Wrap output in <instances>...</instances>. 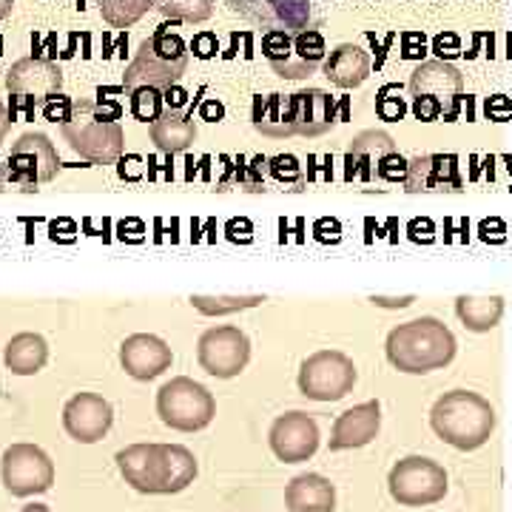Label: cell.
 <instances>
[{
    "label": "cell",
    "instance_id": "1",
    "mask_svg": "<svg viewBox=\"0 0 512 512\" xmlns=\"http://www.w3.org/2000/svg\"><path fill=\"white\" fill-rule=\"evenodd\" d=\"M114 461L131 490L143 495L183 493L200 473L197 458L183 444H128Z\"/></svg>",
    "mask_w": 512,
    "mask_h": 512
},
{
    "label": "cell",
    "instance_id": "2",
    "mask_svg": "<svg viewBox=\"0 0 512 512\" xmlns=\"http://www.w3.org/2000/svg\"><path fill=\"white\" fill-rule=\"evenodd\" d=\"M456 350L458 342L453 330L436 316H421L413 322H404L390 330L384 342L387 362L399 373H410V376H424V373L447 367L456 359Z\"/></svg>",
    "mask_w": 512,
    "mask_h": 512
},
{
    "label": "cell",
    "instance_id": "3",
    "mask_svg": "<svg viewBox=\"0 0 512 512\" xmlns=\"http://www.w3.org/2000/svg\"><path fill=\"white\" fill-rule=\"evenodd\" d=\"M60 128H63L69 148L89 163H117L123 154V146H126L117 103L80 97L72 103V111L60 123Z\"/></svg>",
    "mask_w": 512,
    "mask_h": 512
},
{
    "label": "cell",
    "instance_id": "4",
    "mask_svg": "<svg viewBox=\"0 0 512 512\" xmlns=\"http://www.w3.org/2000/svg\"><path fill=\"white\" fill-rule=\"evenodd\" d=\"M430 427L444 444L470 453L484 447L495 433V410L473 390H450L433 404Z\"/></svg>",
    "mask_w": 512,
    "mask_h": 512
},
{
    "label": "cell",
    "instance_id": "5",
    "mask_svg": "<svg viewBox=\"0 0 512 512\" xmlns=\"http://www.w3.org/2000/svg\"><path fill=\"white\" fill-rule=\"evenodd\" d=\"M188 72V46L180 35L171 32V26H160L154 35L140 43L134 60L126 66L123 86L134 89H171Z\"/></svg>",
    "mask_w": 512,
    "mask_h": 512
},
{
    "label": "cell",
    "instance_id": "6",
    "mask_svg": "<svg viewBox=\"0 0 512 512\" xmlns=\"http://www.w3.org/2000/svg\"><path fill=\"white\" fill-rule=\"evenodd\" d=\"M410 97H413V114L421 123L447 120L453 123L464 106V74L458 72L447 60H421L410 74Z\"/></svg>",
    "mask_w": 512,
    "mask_h": 512
},
{
    "label": "cell",
    "instance_id": "7",
    "mask_svg": "<svg viewBox=\"0 0 512 512\" xmlns=\"http://www.w3.org/2000/svg\"><path fill=\"white\" fill-rule=\"evenodd\" d=\"M60 171V157H57L55 143L40 134L29 131L18 137L9 157L0 160V191H37V185L52 183Z\"/></svg>",
    "mask_w": 512,
    "mask_h": 512
},
{
    "label": "cell",
    "instance_id": "8",
    "mask_svg": "<svg viewBox=\"0 0 512 512\" xmlns=\"http://www.w3.org/2000/svg\"><path fill=\"white\" fill-rule=\"evenodd\" d=\"M157 416L177 433H200L217 416V399L205 384L188 376L165 382L157 393Z\"/></svg>",
    "mask_w": 512,
    "mask_h": 512
},
{
    "label": "cell",
    "instance_id": "9",
    "mask_svg": "<svg viewBox=\"0 0 512 512\" xmlns=\"http://www.w3.org/2000/svg\"><path fill=\"white\" fill-rule=\"evenodd\" d=\"M262 55L279 77L305 80L325 63L328 46L322 32L316 29H305L299 35H291L285 29H268L262 35Z\"/></svg>",
    "mask_w": 512,
    "mask_h": 512
},
{
    "label": "cell",
    "instance_id": "10",
    "mask_svg": "<svg viewBox=\"0 0 512 512\" xmlns=\"http://www.w3.org/2000/svg\"><path fill=\"white\" fill-rule=\"evenodd\" d=\"M450 478L439 461L424 456H407L393 464L387 476L390 498L402 507H430L447 495Z\"/></svg>",
    "mask_w": 512,
    "mask_h": 512
},
{
    "label": "cell",
    "instance_id": "11",
    "mask_svg": "<svg viewBox=\"0 0 512 512\" xmlns=\"http://www.w3.org/2000/svg\"><path fill=\"white\" fill-rule=\"evenodd\" d=\"M296 382L311 402H339L356 384V365L339 350H316L302 362Z\"/></svg>",
    "mask_w": 512,
    "mask_h": 512
},
{
    "label": "cell",
    "instance_id": "12",
    "mask_svg": "<svg viewBox=\"0 0 512 512\" xmlns=\"http://www.w3.org/2000/svg\"><path fill=\"white\" fill-rule=\"evenodd\" d=\"M0 478H3V487L15 498L49 493L55 484V461L43 447L18 441L6 447V453L0 458Z\"/></svg>",
    "mask_w": 512,
    "mask_h": 512
},
{
    "label": "cell",
    "instance_id": "13",
    "mask_svg": "<svg viewBox=\"0 0 512 512\" xmlns=\"http://www.w3.org/2000/svg\"><path fill=\"white\" fill-rule=\"evenodd\" d=\"M197 362L214 379H234L251 362V342L234 325L208 328L197 342Z\"/></svg>",
    "mask_w": 512,
    "mask_h": 512
},
{
    "label": "cell",
    "instance_id": "14",
    "mask_svg": "<svg viewBox=\"0 0 512 512\" xmlns=\"http://www.w3.org/2000/svg\"><path fill=\"white\" fill-rule=\"evenodd\" d=\"M319 439H322L319 424L302 410L276 416L274 424H271V433H268V444L282 464H302V461L316 456Z\"/></svg>",
    "mask_w": 512,
    "mask_h": 512
},
{
    "label": "cell",
    "instance_id": "15",
    "mask_svg": "<svg viewBox=\"0 0 512 512\" xmlns=\"http://www.w3.org/2000/svg\"><path fill=\"white\" fill-rule=\"evenodd\" d=\"M6 89L20 100H29V111H32V106H43L46 100L60 94L63 69L52 60L23 57L18 63H12V69L6 72Z\"/></svg>",
    "mask_w": 512,
    "mask_h": 512
},
{
    "label": "cell",
    "instance_id": "16",
    "mask_svg": "<svg viewBox=\"0 0 512 512\" xmlns=\"http://www.w3.org/2000/svg\"><path fill=\"white\" fill-rule=\"evenodd\" d=\"M114 407L97 393H77L63 407V430L77 444H97L109 436Z\"/></svg>",
    "mask_w": 512,
    "mask_h": 512
},
{
    "label": "cell",
    "instance_id": "17",
    "mask_svg": "<svg viewBox=\"0 0 512 512\" xmlns=\"http://www.w3.org/2000/svg\"><path fill=\"white\" fill-rule=\"evenodd\" d=\"M171 362H174V353L168 348V342L154 333H131L120 345V365L137 382H151L163 376Z\"/></svg>",
    "mask_w": 512,
    "mask_h": 512
},
{
    "label": "cell",
    "instance_id": "18",
    "mask_svg": "<svg viewBox=\"0 0 512 512\" xmlns=\"http://www.w3.org/2000/svg\"><path fill=\"white\" fill-rule=\"evenodd\" d=\"M379 427H382V404L365 402L356 404L345 410L336 424H333V433H330V450L333 453H342V450H359L367 447L370 441L379 436Z\"/></svg>",
    "mask_w": 512,
    "mask_h": 512
},
{
    "label": "cell",
    "instance_id": "19",
    "mask_svg": "<svg viewBox=\"0 0 512 512\" xmlns=\"http://www.w3.org/2000/svg\"><path fill=\"white\" fill-rule=\"evenodd\" d=\"M404 188L410 194L421 191H461L464 180L458 171L456 154H424L407 165V180Z\"/></svg>",
    "mask_w": 512,
    "mask_h": 512
},
{
    "label": "cell",
    "instance_id": "20",
    "mask_svg": "<svg viewBox=\"0 0 512 512\" xmlns=\"http://www.w3.org/2000/svg\"><path fill=\"white\" fill-rule=\"evenodd\" d=\"M293 126L302 137H322L336 126V100L322 89L291 94Z\"/></svg>",
    "mask_w": 512,
    "mask_h": 512
},
{
    "label": "cell",
    "instance_id": "21",
    "mask_svg": "<svg viewBox=\"0 0 512 512\" xmlns=\"http://www.w3.org/2000/svg\"><path fill=\"white\" fill-rule=\"evenodd\" d=\"M285 504L291 512H333L336 487L319 473H302L285 487Z\"/></svg>",
    "mask_w": 512,
    "mask_h": 512
},
{
    "label": "cell",
    "instance_id": "22",
    "mask_svg": "<svg viewBox=\"0 0 512 512\" xmlns=\"http://www.w3.org/2000/svg\"><path fill=\"white\" fill-rule=\"evenodd\" d=\"M325 77L339 89H356L370 77V55L356 43H342L325 60Z\"/></svg>",
    "mask_w": 512,
    "mask_h": 512
},
{
    "label": "cell",
    "instance_id": "23",
    "mask_svg": "<svg viewBox=\"0 0 512 512\" xmlns=\"http://www.w3.org/2000/svg\"><path fill=\"white\" fill-rule=\"evenodd\" d=\"M254 128L262 137L271 140H285L296 134L293 126V109H291V94H268V97H256L254 100Z\"/></svg>",
    "mask_w": 512,
    "mask_h": 512
},
{
    "label": "cell",
    "instance_id": "24",
    "mask_svg": "<svg viewBox=\"0 0 512 512\" xmlns=\"http://www.w3.org/2000/svg\"><path fill=\"white\" fill-rule=\"evenodd\" d=\"M49 362V345L40 333H18L3 350V365L15 376H35Z\"/></svg>",
    "mask_w": 512,
    "mask_h": 512
},
{
    "label": "cell",
    "instance_id": "25",
    "mask_svg": "<svg viewBox=\"0 0 512 512\" xmlns=\"http://www.w3.org/2000/svg\"><path fill=\"white\" fill-rule=\"evenodd\" d=\"M194 140H197V126L183 111L165 109L160 114V120L151 126V143L160 148L163 154H168V157L188 151V148L194 146Z\"/></svg>",
    "mask_w": 512,
    "mask_h": 512
},
{
    "label": "cell",
    "instance_id": "26",
    "mask_svg": "<svg viewBox=\"0 0 512 512\" xmlns=\"http://www.w3.org/2000/svg\"><path fill=\"white\" fill-rule=\"evenodd\" d=\"M456 316L461 325L473 333H490L498 328L504 316V299L501 296H458Z\"/></svg>",
    "mask_w": 512,
    "mask_h": 512
},
{
    "label": "cell",
    "instance_id": "27",
    "mask_svg": "<svg viewBox=\"0 0 512 512\" xmlns=\"http://www.w3.org/2000/svg\"><path fill=\"white\" fill-rule=\"evenodd\" d=\"M151 6H154L151 0H100V15L111 29H128L148 15Z\"/></svg>",
    "mask_w": 512,
    "mask_h": 512
},
{
    "label": "cell",
    "instance_id": "28",
    "mask_svg": "<svg viewBox=\"0 0 512 512\" xmlns=\"http://www.w3.org/2000/svg\"><path fill=\"white\" fill-rule=\"evenodd\" d=\"M231 9L239 12L242 18H248L254 26L262 29H276L279 12L291 3V0H228Z\"/></svg>",
    "mask_w": 512,
    "mask_h": 512
},
{
    "label": "cell",
    "instance_id": "29",
    "mask_svg": "<svg viewBox=\"0 0 512 512\" xmlns=\"http://www.w3.org/2000/svg\"><path fill=\"white\" fill-rule=\"evenodd\" d=\"M262 302V296H191V305L205 316H228V313L248 311Z\"/></svg>",
    "mask_w": 512,
    "mask_h": 512
},
{
    "label": "cell",
    "instance_id": "30",
    "mask_svg": "<svg viewBox=\"0 0 512 512\" xmlns=\"http://www.w3.org/2000/svg\"><path fill=\"white\" fill-rule=\"evenodd\" d=\"M214 0H163L160 12L165 18L180 20V23H202L211 18Z\"/></svg>",
    "mask_w": 512,
    "mask_h": 512
},
{
    "label": "cell",
    "instance_id": "31",
    "mask_svg": "<svg viewBox=\"0 0 512 512\" xmlns=\"http://www.w3.org/2000/svg\"><path fill=\"white\" fill-rule=\"evenodd\" d=\"M165 97L160 89H134L131 92V114L140 120V123H157L160 114H163Z\"/></svg>",
    "mask_w": 512,
    "mask_h": 512
},
{
    "label": "cell",
    "instance_id": "32",
    "mask_svg": "<svg viewBox=\"0 0 512 512\" xmlns=\"http://www.w3.org/2000/svg\"><path fill=\"white\" fill-rule=\"evenodd\" d=\"M396 151V143H393V137L390 134H384V131H362L353 143H350L348 154H362V157H387V154H393Z\"/></svg>",
    "mask_w": 512,
    "mask_h": 512
},
{
    "label": "cell",
    "instance_id": "33",
    "mask_svg": "<svg viewBox=\"0 0 512 512\" xmlns=\"http://www.w3.org/2000/svg\"><path fill=\"white\" fill-rule=\"evenodd\" d=\"M268 174L274 177L276 183L293 185V191H299L305 185V171L299 160L293 154H279V157H271L268 160Z\"/></svg>",
    "mask_w": 512,
    "mask_h": 512
},
{
    "label": "cell",
    "instance_id": "34",
    "mask_svg": "<svg viewBox=\"0 0 512 512\" xmlns=\"http://www.w3.org/2000/svg\"><path fill=\"white\" fill-rule=\"evenodd\" d=\"M407 111V103L399 97V86H384L382 92L376 94V114L382 117L384 123H399Z\"/></svg>",
    "mask_w": 512,
    "mask_h": 512
},
{
    "label": "cell",
    "instance_id": "35",
    "mask_svg": "<svg viewBox=\"0 0 512 512\" xmlns=\"http://www.w3.org/2000/svg\"><path fill=\"white\" fill-rule=\"evenodd\" d=\"M407 160H404L399 151H393V154H387L382 157L379 163H376V177L384 180V183H399V180H407Z\"/></svg>",
    "mask_w": 512,
    "mask_h": 512
},
{
    "label": "cell",
    "instance_id": "36",
    "mask_svg": "<svg viewBox=\"0 0 512 512\" xmlns=\"http://www.w3.org/2000/svg\"><path fill=\"white\" fill-rule=\"evenodd\" d=\"M245 180H242V188L245 191H262L265 188V171H268V160L265 157H254L251 165H245Z\"/></svg>",
    "mask_w": 512,
    "mask_h": 512
},
{
    "label": "cell",
    "instance_id": "37",
    "mask_svg": "<svg viewBox=\"0 0 512 512\" xmlns=\"http://www.w3.org/2000/svg\"><path fill=\"white\" fill-rule=\"evenodd\" d=\"M484 111H487V117H490L493 123H507L512 117V100L510 97H504V94H493V97H487Z\"/></svg>",
    "mask_w": 512,
    "mask_h": 512
},
{
    "label": "cell",
    "instance_id": "38",
    "mask_svg": "<svg viewBox=\"0 0 512 512\" xmlns=\"http://www.w3.org/2000/svg\"><path fill=\"white\" fill-rule=\"evenodd\" d=\"M433 52L439 55V60H453V57L461 55V40H458L456 32H441L436 40H433Z\"/></svg>",
    "mask_w": 512,
    "mask_h": 512
},
{
    "label": "cell",
    "instance_id": "39",
    "mask_svg": "<svg viewBox=\"0 0 512 512\" xmlns=\"http://www.w3.org/2000/svg\"><path fill=\"white\" fill-rule=\"evenodd\" d=\"M424 55H427V37H424V32H404L402 35L404 60H421Z\"/></svg>",
    "mask_w": 512,
    "mask_h": 512
},
{
    "label": "cell",
    "instance_id": "40",
    "mask_svg": "<svg viewBox=\"0 0 512 512\" xmlns=\"http://www.w3.org/2000/svg\"><path fill=\"white\" fill-rule=\"evenodd\" d=\"M217 49H220V43H217L214 32H200V35L194 37V43H191V52L200 60H211V57L217 55Z\"/></svg>",
    "mask_w": 512,
    "mask_h": 512
},
{
    "label": "cell",
    "instance_id": "41",
    "mask_svg": "<svg viewBox=\"0 0 512 512\" xmlns=\"http://www.w3.org/2000/svg\"><path fill=\"white\" fill-rule=\"evenodd\" d=\"M313 237L319 239V242H339L342 239V225L339 220H330V217H322V220H316L313 225Z\"/></svg>",
    "mask_w": 512,
    "mask_h": 512
},
{
    "label": "cell",
    "instance_id": "42",
    "mask_svg": "<svg viewBox=\"0 0 512 512\" xmlns=\"http://www.w3.org/2000/svg\"><path fill=\"white\" fill-rule=\"evenodd\" d=\"M69 111H72V100H66L63 94H55L52 100H46L43 103V114H46V120H52V123H63L66 117H69Z\"/></svg>",
    "mask_w": 512,
    "mask_h": 512
},
{
    "label": "cell",
    "instance_id": "43",
    "mask_svg": "<svg viewBox=\"0 0 512 512\" xmlns=\"http://www.w3.org/2000/svg\"><path fill=\"white\" fill-rule=\"evenodd\" d=\"M478 234H481L484 242H493V245H498V242H504V239H507V225L498 220V217H493V220L481 222Z\"/></svg>",
    "mask_w": 512,
    "mask_h": 512
},
{
    "label": "cell",
    "instance_id": "44",
    "mask_svg": "<svg viewBox=\"0 0 512 512\" xmlns=\"http://www.w3.org/2000/svg\"><path fill=\"white\" fill-rule=\"evenodd\" d=\"M225 234H228L231 242H251L254 228H251V222L248 220H231L225 225Z\"/></svg>",
    "mask_w": 512,
    "mask_h": 512
},
{
    "label": "cell",
    "instance_id": "45",
    "mask_svg": "<svg viewBox=\"0 0 512 512\" xmlns=\"http://www.w3.org/2000/svg\"><path fill=\"white\" fill-rule=\"evenodd\" d=\"M407 231H410V239H416V242H433V222L430 220H413Z\"/></svg>",
    "mask_w": 512,
    "mask_h": 512
},
{
    "label": "cell",
    "instance_id": "46",
    "mask_svg": "<svg viewBox=\"0 0 512 512\" xmlns=\"http://www.w3.org/2000/svg\"><path fill=\"white\" fill-rule=\"evenodd\" d=\"M200 117L208 120V123H220L222 117H225V109H222V103H217V100H205L200 106Z\"/></svg>",
    "mask_w": 512,
    "mask_h": 512
},
{
    "label": "cell",
    "instance_id": "47",
    "mask_svg": "<svg viewBox=\"0 0 512 512\" xmlns=\"http://www.w3.org/2000/svg\"><path fill=\"white\" fill-rule=\"evenodd\" d=\"M165 103H168V109L180 111L185 106V100H188V94L180 89V86H171V89H165Z\"/></svg>",
    "mask_w": 512,
    "mask_h": 512
},
{
    "label": "cell",
    "instance_id": "48",
    "mask_svg": "<svg viewBox=\"0 0 512 512\" xmlns=\"http://www.w3.org/2000/svg\"><path fill=\"white\" fill-rule=\"evenodd\" d=\"M413 302V296H404V299H382V296H373V305L379 308H407Z\"/></svg>",
    "mask_w": 512,
    "mask_h": 512
},
{
    "label": "cell",
    "instance_id": "49",
    "mask_svg": "<svg viewBox=\"0 0 512 512\" xmlns=\"http://www.w3.org/2000/svg\"><path fill=\"white\" fill-rule=\"evenodd\" d=\"M9 128H12V114H9V109H6V106L0 103V143L6 140Z\"/></svg>",
    "mask_w": 512,
    "mask_h": 512
},
{
    "label": "cell",
    "instance_id": "50",
    "mask_svg": "<svg viewBox=\"0 0 512 512\" xmlns=\"http://www.w3.org/2000/svg\"><path fill=\"white\" fill-rule=\"evenodd\" d=\"M12 6H15V0H0V20L12 15Z\"/></svg>",
    "mask_w": 512,
    "mask_h": 512
},
{
    "label": "cell",
    "instance_id": "51",
    "mask_svg": "<svg viewBox=\"0 0 512 512\" xmlns=\"http://www.w3.org/2000/svg\"><path fill=\"white\" fill-rule=\"evenodd\" d=\"M20 512H52L46 504H29V507H23Z\"/></svg>",
    "mask_w": 512,
    "mask_h": 512
}]
</instances>
